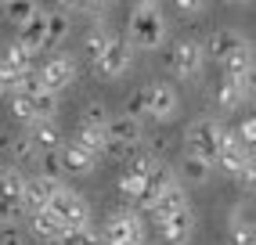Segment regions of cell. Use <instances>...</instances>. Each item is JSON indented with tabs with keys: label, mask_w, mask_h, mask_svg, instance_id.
Returning <instances> with one entry per match:
<instances>
[{
	"label": "cell",
	"mask_w": 256,
	"mask_h": 245,
	"mask_svg": "<svg viewBox=\"0 0 256 245\" xmlns=\"http://www.w3.org/2000/svg\"><path fill=\"white\" fill-rule=\"evenodd\" d=\"M166 14L159 4H134L130 18H126V44L134 50H156L166 40Z\"/></svg>",
	"instance_id": "6da1fadb"
},
{
	"label": "cell",
	"mask_w": 256,
	"mask_h": 245,
	"mask_svg": "<svg viewBox=\"0 0 256 245\" xmlns=\"http://www.w3.org/2000/svg\"><path fill=\"white\" fill-rule=\"evenodd\" d=\"M224 137H228V126L220 119H195L192 126H188V152L198 155V159H206L210 166L216 162L220 148H224Z\"/></svg>",
	"instance_id": "7a4b0ae2"
},
{
	"label": "cell",
	"mask_w": 256,
	"mask_h": 245,
	"mask_svg": "<svg viewBox=\"0 0 256 245\" xmlns=\"http://www.w3.org/2000/svg\"><path fill=\"white\" fill-rule=\"evenodd\" d=\"M144 220L134 209H116L101 227V245H144Z\"/></svg>",
	"instance_id": "3957f363"
},
{
	"label": "cell",
	"mask_w": 256,
	"mask_h": 245,
	"mask_svg": "<svg viewBox=\"0 0 256 245\" xmlns=\"http://www.w3.org/2000/svg\"><path fill=\"white\" fill-rule=\"evenodd\" d=\"M47 209H50V213H54L65 227H87V224H90V206H87V198L76 195V191L65 188V184L54 188V195H50Z\"/></svg>",
	"instance_id": "277c9868"
},
{
	"label": "cell",
	"mask_w": 256,
	"mask_h": 245,
	"mask_svg": "<svg viewBox=\"0 0 256 245\" xmlns=\"http://www.w3.org/2000/svg\"><path fill=\"white\" fill-rule=\"evenodd\" d=\"M141 98V108H144V119H156V122H166V119H174L177 108H180V98L177 90L170 83H148L138 90Z\"/></svg>",
	"instance_id": "5b68a950"
},
{
	"label": "cell",
	"mask_w": 256,
	"mask_h": 245,
	"mask_svg": "<svg viewBox=\"0 0 256 245\" xmlns=\"http://www.w3.org/2000/svg\"><path fill=\"white\" fill-rule=\"evenodd\" d=\"M130 65H134V47H130L123 36H112V40L105 44V50L94 58V76H101V80H119V76L130 72Z\"/></svg>",
	"instance_id": "8992f818"
},
{
	"label": "cell",
	"mask_w": 256,
	"mask_h": 245,
	"mask_svg": "<svg viewBox=\"0 0 256 245\" xmlns=\"http://www.w3.org/2000/svg\"><path fill=\"white\" fill-rule=\"evenodd\" d=\"M36 72H40L44 90L62 94L65 86H72V80H76V58L72 54H50L44 65H36Z\"/></svg>",
	"instance_id": "52a82bcc"
},
{
	"label": "cell",
	"mask_w": 256,
	"mask_h": 245,
	"mask_svg": "<svg viewBox=\"0 0 256 245\" xmlns=\"http://www.w3.org/2000/svg\"><path fill=\"white\" fill-rule=\"evenodd\" d=\"M202 65H206V54H202L198 40H177L174 44V50H170V68H174V76L192 80V76L202 72Z\"/></svg>",
	"instance_id": "ba28073f"
},
{
	"label": "cell",
	"mask_w": 256,
	"mask_h": 245,
	"mask_svg": "<svg viewBox=\"0 0 256 245\" xmlns=\"http://www.w3.org/2000/svg\"><path fill=\"white\" fill-rule=\"evenodd\" d=\"M105 137H108V144L134 148V144H141L144 126H141V119H134V116H126V112H119V116H108V122H105Z\"/></svg>",
	"instance_id": "9c48e42d"
},
{
	"label": "cell",
	"mask_w": 256,
	"mask_h": 245,
	"mask_svg": "<svg viewBox=\"0 0 256 245\" xmlns=\"http://www.w3.org/2000/svg\"><path fill=\"white\" fill-rule=\"evenodd\" d=\"M249 98H252V76H242V80L224 76V80H220V86H216V94H213V101H216L220 112L242 108V101H249Z\"/></svg>",
	"instance_id": "30bf717a"
},
{
	"label": "cell",
	"mask_w": 256,
	"mask_h": 245,
	"mask_svg": "<svg viewBox=\"0 0 256 245\" xmlns=\"http://www.w3.org/2000/svg\"><path fill=\"white\" fill-rule=\"evenodd\" d=\"M58 159H62V173H65V177H87V173H94L98 162H101L98 155H90L87 148H80L72 141H65L58 148Z\"/></svg>",
	"instance_id": "8fae6325"
},
{
	"label": "cell",
	"mask_w": 256,
	"mask_h": 245,
	"mask_svg": "<svg viewBox=\"0 0 256 245\" xmlns=\"http://www.w3.org/2000/svg\"><path fill=\"white\" fill-rule=\"evenodd\" d=\"M192 231H195V209L192 206H184V209H177V213H170V216L159 220V234L170 245H184L188 238H192Z\"/></svg>",
	"instance_id": "7c38bea8"
},
{
	"label": "cell",
	"mask_w": 256,
	"mask_h": 245,
	"mask_svg": "<svg viewBox=\"0 0 256 245\" xmlns=\"http://www.w3.org/2000/svg\"><path fill=\"white\" fill-rule=\"evenodd\" d=\"M170 184H177V170H170L166 162H159L156 170L144 177V184H141V195H138V206L134 209H148L152 202L159 198V191H166Z\"/></svg>",
	"instance_id": "4fadbf2b"
},
{
	"label": "cell",
	"mask_w": 256,
	"mask_h": 245,
	"mask_svg": "<svg viewBox=\"0 0 256 245\" xmlns=\"http://www.w3.org/2000/svg\"><path fill=\"white\" fill-rule=\"evenodd\" d=\"M29 231L36 234L40 242H47V245H62L69 227L50 213V209H36V213H29Z\"/></svg>",
	"instance_id": "5bb4252c"
},
{
	"label": "cell",
	"mask_w": 256,
	"mask_h": 245,
	"mask_svg": "<svg viewBox=\"0 0 256 245\" xmlns=\"http://www.w3.org/2000/svg\"><path fill=\"white\" fill-rule=\"evenodd\" d=\"M26 134H29V141H32L36 152H58L65 144V134H62V126L54 119H32Z\"/></svg>",
	"instance_id": "9a60e30c"
},
{
	"label": "cell",
	"mask_w": 256,
	"mask_h": 245,
	"mask_svg": "<svg viewBox=\"0 0 256 245\" xmlns=\"http://www.w3.org/2000/svg\"><path fill=\"white\" fill-rule=\"evenodd\" d=\"M14 40H18L29 54L36 58L40 50L47 47V11H36L32 18H26V22L18 26V36H14Z\"/></svg>",
	"instance_id": "2e32d148"
},
{
	"label": "cell",
	"mask_w": 256,
	"mask_h": 245,
	"mask_svg": "<svg viewBox=\"0 0 256 245\" xmlns=\"http://www.w3.org/2000/svg\"><path fill=\"white\" fill-rule=\"evenodd\" d=\"M58 180H47V177H26V188H22V213H36V209H47L50 195H54Z\"/></svg>",
	"instance_id": "e0dca14e"
},
{
	"label": "cell",
	"mask_w": 256,
	"mask_h": 245,
	"mask_svg": "<svg viewBox=\"0 0 256 245\" xmlns=\"http://www.w3.org/2000/svg\"><path fill=\"white\" fill-rule=\"evenodd\" d=\"M246 162H252V152L242 144V141H238V137L228 130V137H224V148H220V155H216V162L213 166H220V170H228L231 173V177H234V173L238 170H242Z\"/></svg>",
	"instance_id": "ac0fdd59"
},
{
	"label": "cell",
	"mask_w": 256,
	"mask_h": 245,
	"mask_svg": "<svg viewBox=\"0 0 256 245\" xmlns=\"http://www.w3.org/2000/svg\"><path fill=\"white\" fill-rule=\"evenodd\" d=\"M242 40H246V36H242L238 29H216L213 36H210L206 44H202V54H206V62L213 58V62L220 65V62H224V58L231 54V50H234L238 44H242Z\"/></svg>",
	"instance_id": "d6986e66"
},
{
	"label": "cell",
	"mask_w": 256,
	"mask_h": 245,
	"mask_svg": "<svg viewBox=\"0 0 256 245\" xmlns=\"http://www.w3.org/2000/svg\"><path fill=\"white\" fill-rule=\"evenodd\" d=\"M184 206H188V195H184V188H180V180H177V184H170L166 191H159V198L152 202L148 209H152V216H156V224H159L162 216L177 213V209H184Z\"/></svg>",
	"instance_id": "ffe728a7"
},
{
	"label": "cell",
	"mask_w": 256,
	"mask_h": 245,
	"mask_svg": "<svg viewBox=\"0 0 256 245\" xmlns=\"http://www.w3.org/2000/svg\"><path fill=\"white\" fill-rule=\"evenodd\" d=\"M224 65V76H231V80H242V76H252V44L249 40H242L231 54L220 62Z\"/></svg>",
	"instance_id": "44dd1931"
},
{
	"label": "cell",
	"mask_w": 256,
	"mask_h": 245,
	"mask_svg": "<svg viewBox=\"0 0 256 245\" xmlns=\"http://www.w3.org/2000/svg\"><path fill=\"white\" fill-rule=\"evenodd\" d=\"M69 141H72V144H80V148H87L90 155H98V159L108 152V137H105V126H83V122H80V126L72 130V137H69Z\"/></svg>",
	"instance_id": "7402d4cb"
},
{
	"label": "cell",
	"mask_w": 256,
	"mask_h": 245,
	"mask_svg": "<svg viewBox=\"0 0 256 245\" xmlns=\"http://www.w3.org/2000/svg\"><path fill=\"white\" fill-rule=\"evenodd\" d=\"M22 188H26V173L22 170H14V166L0 170V202L22 209Z\"/></svg>",
	"instance_id": "603a6c76"
},
{
	"label": "cell",
	"mask_w": 256,
	"mask_h": 245,
	"mask_svg": "<svg viewBox=\"0 0 256 245\" xmlns=\"http://www.w3.org/2000/svg\"><path fill=\"white\" fill-rule=\"evenodd\" d=\"M210 173H213V166H210L206 159H198V155H192V152L184 155V162H180V177H184V180H192V184H206V180H210Z\"/></svg>",
	"instance_id": "cb8c5ba5"
},
{
	"label": "cell",
	"mask_w": 256,
	"mask_h": 245,
	"mask_svg": "<svg viewBox=\"0 0 256 245\" xmlns=\"http://www.w3.org/2000/svg\"><path fill=\"white\" fill-rule=\"evenodd\" d=\"M256 231H252V220L242 216V206H234V213H231V242L234 245H252Z\"/></svg>",
	"instance_id": "d4e9b609"
},
{
	"label": "cell",
	"mask_w": 256,
	"mask_h": 245,
	"mask_svg": "<svg viewBox=\"0 0 256 245\" xmlns=\"http://www.w3.org/2000/svg\"><path fill=\"white\" fill-rule=\"evenodd\" d=\"M29 101H32V112H36V119H54L58 116V94L54 90H40L36 94H29Z\"/></svg>",
	"instance_id": "484cf974"
},
{
	"label": "cell",
	"mask_w": 256,
	"mask_h": 245,
	"mask_svg": "<svg viewBox=\"0 0 256 245\" xmlns=\"http://www.w3.org/2000/svg\"><path fill=\"white\" fill-rule=\"evenodd\" d=\"M69 36V14L65 11H47V47L62 44Z\"/></svg>",
	"instance_id": "4316f807"
},
{
	"label": "cell",
	"mask_w": 256,
	"mask_h": 245,
	"mask_svg": "<svg viewBox=\"0 0 256 245\" xmlns=\"http://www.w3.org/2000/svg\"><path fill=\"white\" fill-rule=\"evenodd\" d=\"M108 40H112V32H108V29H90L87 36H83V58L94 65V58L101 54V50H105Z\"/></svg>",
	"instance_id": "83f0119b"
},
{
	"label": "cell",
	"mask_w": 256,
	"mask_h": 245,
	"mask_svg": "<svg viewBox=\"0 0 256 245\" xmlns=\"http://www.w3.org/2000/svg\"><path fill=\"white\" fill-rule=\"evenodd\" d=\"M36 11H40V8H36V0H8V4H4V14H8L14 26H22V22L32 18Z\"/></svg>",
	"instance_id": "f1b7e54d"
},
{
	"label": "cell",
	"mask_w": 256,
	"mask_h": 245,
	"mask_svg": "<svg viewBox=\"0 0 256 245\" xmlns=\"http://www.w3.org/2000/svg\"><path fill=\"white\" fill-rule=\"evenodd\" d=\"M62 245H101V231H94V224H87V227H69Z\"/></svg>",
	"instance_id": "f546056e"
},
{
	"label": "cell",
	"mask_w": 256,
	"mask_h": 245,
	"mask_svg": "<svg viewBox=\"0 0 256 245\" xmlns=\"http://www.w3.org/2000/svg\"><path fill=\"white\" fill-rule=\"evenodd\" d=\"M4 62H11L14 68H18V72H26V68H36V65H32V54H29V50H26L18 40H11V44H8V50H4Z\"/></svg>",
	"instance_id": "4dcf8cb0"
},
{
	"label": "cell",
	"mask_w": 256,
	"mask_h": 245,
	"mask_svg": "<svg viewBox=\"0 0 256 245\" xmlns=\"http://www.w3.org/2000/svg\"><path fill=\"white\" fill-rule=\"evenodd\" d=\"M159 166V159H156V152H138L134 159L126 162V173H134V177H148L152 170Z\"/></svg>",
	"instance_id": "1f68e13d"
},
{
	"label": "cell",
	"mask_w": 256,
	"mask_h": 245,
	"mask_svg": "<svg viewBox=\"0 0 256 245\" xmlns=\"http://www.w3.org/2000/svg\"><path fill=\"white\" fill-rule=\"evenodd\" d=\"M141 184H144V177H134V173H123V177L116 180V188H119V195H123L130 206H138V195H141Z\"/></svg>",
	"instance_id": "d6a6232c"
},
{
	"label": "cell",
	"mask_w": 256,
	"mask_h": 245,
	"mask_svg": "<svg viewBox=\"0 0 256 245\" xmlns=\"http://www.w3.org/2000/svg\"><path fill=\"white\" fill-rule=\"evenodd\" d=\"M11 116L18 119V122H29L36 119V112H32V101H29V94H11Z\"/></svg>",
	"instance_id": "836d02e7"
},
{
	"label": "cell",
	"mask_w": 256,
	"mask_h": 245,
	"mask_svg": "<svg viewBox=\"0 0 256 245\" xmlns=\"http://www.w3.org/2000/svg\"><path fill=\"white\" fill-rule=\"evenodd\" d=\"M40 177H47V180H62L65 177L58 152H40Z\"/></svg>",
	"instance_id": "e575fe53"
},
{
	"label": "cell",
	"mask_w": 256,
	"mask_h": 245,
	"mask_svg": "<svg viewBox=\"0 0 256 245\" xmlns=\"http://www.w3.org/2000/svg\"><path fill=\"white\" fill-rule=\"evenodd\" d=\"M80 122H83V126H105V122H108V108L101 101H90L87 108H83Z\"/></svg>",
	"instance_id": "d590c367"
},
{
	"label": "cell",
	"mask_w": 256,
	"mask_h": 245,
	"mask_svg": "<svg viewBox=\"0 0 256 245\" xmlns=\"http://www.w3.org/2000/svg\"><path fill=\"white\" fill-rule=\"evenodd\" d=\"M11 155H14V162H26V159L36 155V148H32V141H29V134H22V137H14V141H11Z\"/></svg>",
	"instance_id": "8d00e7d4"
},
{
	"label": "cell",
	"mask_w": 256,
	"mask_h": 245,
	"mask_svg": "<svg viewBox=\"0 0 256 245\" xmlns=\"http://www.w3.org/2000/svg\"><path fill=\"white\" fill-rule=\"evenodd\" d=\"M18 68H14L11 62H4V58H0V86H4V90H14V86H18Z\"/></svg>",
	"instance_id": "74e56055"
},
{
	"label": "cell",
	"mask_w": 256,
	"mask_h": 245,
	"mask_svg": "<svg viewBox=\"0 0 256 245\" xmlns=\"http://www.w3.org/2000/svg\"><path fill=\"white\" fill-rule=\"evenodd\" d=\"M62 11H98L101 0H58Z\"/></svg>",
	"instance_id": "f35d334b"
},
{
	"label": "cell",
	"mask_w": 256,
	"mask_h": 245,
	"mask_svg": "<svg viewBox=\"0 0 256 245\" xmlns=\"http://www.w3.org/2000/svg\"><path fill=\"white\" fill-rule=\"evenodd\" d=\"M234 137H238V141H242V144L252 152V141H256V122H252V119H246L242 126H238V134H234Z\"/></svg>",
	"instance_id": "ab89813d"
},
{
	"label": "cell",
	"mask_w": 256,
	"mask_h": 245,
	"mask_svg": "<svg viewBox=\"0 0 256 245\" xmlns=\"http://www.w3.org/2000/svg\"><path fill=\"white\" fill-rule=\"evenodd\" d=\"M234 177H238V184H242L246 191H252V177H256V170H252V162H246L242 170L234 173Z\"/></svg>",
	"instance_id": "60d3db41"
},
{
	"label": "cell",
	"mask_w": 256,
	"mask_h": 245,
	"mask_svg": "<svg viewBox=\"0 0 256 245\" xmlns=\"http://www.w3.org/2000/svg\"><path fill=\"white\" fill-rule=\"evenodd\" d=\"M174 4H177V11H180V14H195V11L206 8V0H174Z\"/></svg>",
	"instance_id": "b9f144b4"
},
{
	"label": "cell",
	"mask_w": 256,
	"mask_h": 245,
	"mask_svg": "<svg viewBox=\"0 0 256 245\" xmlns=\"http://www.w3.org/2000/svg\"><path fill=\"white\" fill-rule=\"evenodd\" d=\"M0 245H26V238L18 231H4V238H0Z\"/></svg>",
	"instance_id": "7bdbcfd3"
},
{
	"label": "cell",
	"mask_w": 256,
	"mask_h": 245,
	"mask_svg": "<svg viewBox=\"0 0 256 245\" xmlns=\"http://www.w3.org/2000/svg\"><path fill=\"white\" fill-rule=\"evenodd\" d=\"M134 4H159V0H134Z\"/></svg>",
	"instance_id": "ee69618b"
},
{
	"label": "cell",
	"mask_w": 256,
	"mask_h": 245,
	"mask_svg": "<svg viewBox=\"0 0 256 245\" xmlns=\"http://www.w3.org/2000/svg\"><path fill=\"white\" fill-rule=\"evenodd\" d=\"M234 4H252V0H234Z\"/></svg>",
	"instance_id": "f6af8a7d"
},
{
	"label": "cell",
	"mask_w": 256,
	"mask_h": 245,
	"mask_svg": "<svg viewBox=\"0 0 256 245\" xmlns=\"http://www.w3.org/2000/svg\"><path fill=\"white\" fill-rule=\"evenodd\" d=\"M4 94H8V90H4V86H0V98H4Z\"/></svg>",
	"instance_id": "bcb514c9"
},
{
	"label": "cell",
	"mask_w": 256,
	"mask_h": 245,
	"mask_svg": "<svg viewBox=\"0 0 256 245\" xmlns=\"http://www.w3.org/2000/svg\"><path fill=\"white\" fill-rule=\"evenodd\" d=\"M156 245H170V242H156Z\"/></svg>",
	"instance_id": "7dc6e473"
},
{
	"label": "cell",
	"mask_w": 256,
	"mask_h": 245,
	"mask_svg": "<svg viewBox=\"0 0 256 245\" xmlns=\"http://www.w3.org/2000/svg\"><path fill=\"white\" fill-rule=\"evenodd\" d=\"M4 4H8V0H0V8H4Z\"/></svg>",
	"instance_id": "c3c4849f"
},
{
	"label": "cell",
	"mask_w": 256,
	"mask_h": 245,
	"mask_svg": "<svg viewBox=\"0 0 256 245\" xmlns=\"http://www.w3.org/2000/svg\"><path fill=\"white\" fill-rule=\"evenodd\" d=\"M101 4H112V0H101Z\"/></svg>",
	"instance_id": "681fc988"
}]
</instances>
